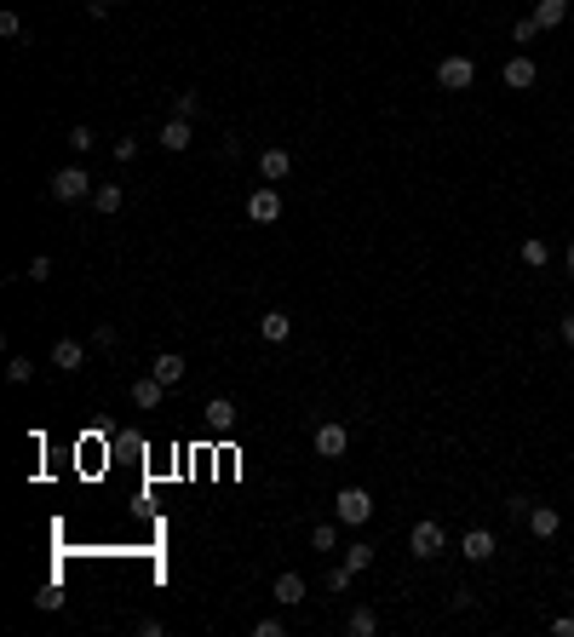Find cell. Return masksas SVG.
Instances as JSON below:
<instances>
[{"instance_id":"d6a6232c","label":"cell","mask_w":574,"mask_h":637,"mask_svg":"<svg viewBox=\"0 0 574 637\" xmlns=\"http://www.w3.org/2000/svg\"><path fill=\"white\" fill-rule=\"evenodd\" d=\"M23 276H29V281H46V276H52V259H46V253H35V259H29V271H23Z\"/></svg>"},{"instance_id":"8d00e7d4","label":"cell","mask_w":574,"mask_h":637,"mask_svg":"<svg viewBox=\"0 0 574 637\" xmlns=\"http://www.w3.org/2000/svg\"><path fill=\"white\" fill-rule=\"evenodd\" d=\"M557 339H563V345H574V316H563V322H557Z\"/></svg>"},{"instance_id":"d590c367","label":"cell","mask_w":574,"mask_h":637,"mask_svg":"<svg viewBox=\"0 0 574 637\" xmlns=\"http://www.w3.org/2000/svg\"><path fill=\"white\" fill-rule=\"evenodd\" d=\"M552 632H557V637H574V615H557V620H552Z\"/></svg>"},{"instance_id":"d4e9b609","label":"cell","mask_w":574,"mask_h":637,"mask_svg":"<svg viewBox=\"0 0 574 637\" xmlns=\"http://www.w3.org/2000/svg\"><path fill=\"white\" fill-rule=\"evenodd\" d=\"M540 23H534V12H529V18H517V23H511V41H517V46H534V41H540Z\"/></svg>"},{"instance_id":"603a6c76","label":"cell","mask_w":574,"mask_h":637,"mask_svg":"<svg viewBox=\"0 0 574 637\" xmlns=\"http://www.w3.org/2000/svg\"><path fill=\"white\" fill-rule=\"evenodd\" d=\"M523 264H529V271H546V264H552V248H546L540 236H529L523 241Z\"/></svg>"},{"instance_id":"7a4b0ae2","label":"cell","mask_w":574,"mask_h":637,"mask_svg":"<svg viewBox=\"0 0 574 637\" xmlns=\"http://www.w3.org/2000/svg\"><path fill=\"white\" fill-rule=\"evenodd\" d=\"M436 87L443 92H471L477 87V64H471L466 52H448L443 64H436Z\"/></svg>"},{"instance_id":"74e56055","label":"cell","mask_w":574,"mask_h":637,"mask_svg":"<svg viewBox=\"0 0 574 637\" xmlns=\"http://www.w3.org/2000/svg\"><path fill=\"white\" fill-rule=\"evenodd\" d=\"M563 271L574 276V241H569V248H563Z\"/></svg>"},{"instance_id":"f546056e","label":"cell","mask_w":574,"mask_h":637,"mask_svg":"<svg viewBox=\"0 0 574 637\" xmlns=\"http://www.w3.org/2000/svg\"><path fill=\"white\" fill-rule=\"evenodd\" d=\"M529 511H534L529 494H511V499H506V517H511V523H529Z\"/></svg>"},{"instance_id":"6da1fadb","label":"cell","mask_w":574,"mask_h":637,"mask_svg":"<svg viewBox=\"0 0 574 637\" xmlns=\"http://www.w3.org/2000/svg\"><path fill=\"white\" fill-rule=\"evenodd\" d=\"M46 190H52V201H64V207H69V201H87V195L98 190V184L87 178V167L75 161V167H58V173H52V184H46Z\"/></svg>"},{"instance_id":"83f0119b","label":"cell","mask_w":574,"mask_h":637,"mask_svg":"<svg viewBox=\"0 0 574 637\" xmlns=\"http://www.w3.org/2000/svg\"><path fill=\"white\" fill-rule=\"evenodd\" d=\"M6 379H12V385H29V379H35V362H29V357H12V362H6Z\"/></svg>"},{"instance_id":"30bf717a","label":"cell","mask_w":574,"mask_h":637,"mask_svg":"<svg viewBox=\"0 0 574 637\" xmlns=\"http://www.w3.org/2000/svg\"><path fill=\"white\" fill-rule=\"evenodd\" d=\"M293 173V155L282 150V144H264V150H259V178L264 184H282Z\"/></svg>"},{"instance_id":"7c38bea8","label":"cell","mask_w":574,"mask_h":637,"mask_svg":"<svg viewBox=\"0 0 574 637\" xmlns=\"http://www.w3.org/2000/svg\"><path fill=\"white\" fill-rule=\"evenodd\" d=\"M271 597H276V603H282V609H299L304 603V597H311V586H304V574H276V586H271Z\"/></svg>"},{"instance_id":"ffe728a7","label":"cell","mask_w":574,"mask_h":637,"mask_svg":"<svg viewBox=\"0 0 574 637\" xmlns=\"http://www.w3.org/2000/svg\"><path fill=\"white\" fill-rule=\"evenodd\" d=\"M92 207H98V213H121V207H127V190H121V184H98Z\"/></svg>"},{"instance_id":"44dd1931","label":"cell","mask_w":574,"mask_h":637,"mask_svg":"<svg viewBox=\"0 0 574 637\" xmlns=\"http://www.w3.org/2000/svg\"><path fill=\"white\" fill-rule=\"evenodd\" d=\"M339 529H345L339 517H334V523H316V529H311V546H316V551H339Z\"/></svg>"},{"instance_id":"5bb4252c","label":"cell","mask_w":574,"mask_h":637,"mask_svg":"<svg viewBox=\"0 0 574 637\" xmlns=\"http://www.w3.org/2000/svg\"><path fill=\"white\" fill-rule=\"evenodd\" d=\"M460 557H466V562H494V534H488V529H466Z\"/></svg>"},{"instance_id":"3957f363","label":"cell","mask_w":574,"mask_h":637,"mask_svg":"<svg viewBox=\"0 0 574 637\" xmlns=\"http://www.w3.org/2000/svg\"><path fill=\"white\" fill-rule=\"evenodd\" d=\"M334 517L345 523V529H362V523L373 517V494L368 488H339L334 494Z\"/></svg>"},{"instance_id":"1f68e13d","label":"cell","mask_w":574,"mask_h":637,"mask_svg":"<svg viewBox=\"0 0 574 637\" xmlns=\"http://www.w3.org/2000/svg\"><path fill=\"white\" fill-rule=\"evenodd\" d=\"M109 155H115L121 167H127V161H138V138H115V150H109Z\"/></svg>"},{"instance_id":"8992f818","label":"cell","mask_w":574,"mask_h":637,"mask_svg":"<svg viewBox=\"0 0 574 637\" xmlns=\"http://www.w3.org/2000/svg\"><path fill=\"white\" fill-rule=\"evenodd\" d=\"M311 448H316V454H322V460H339V454H345V448H350V431H345V425H339V420H327V425H316Z\"/></svg>"},{"instance_id":"ac0fdd59","label":"cell","mask_w":574,"mask_h":637,"mask_svg":"<svg viewBox=\"0 0 574 637\" xmlns=\"http://www.w3.org/2000/svg\"><path fill=\"white\" fill-rule=\"evenodd\" d=\"M534 23H540V29H563L569 23V0H540V6H534Z\"/></svg>"},{"instance_id":"e0dca14e","label":"cell","mask_w":574,"mask_h":637,"mask_svg":"<svg viewBox=\"0 0 574 637\" xmlns=\"http://www.w3.org/2000/svg\"><path fill=\"white\" fill-rule=\"evenodd\" d=\"M150 374H155V379H161V385H178V379H185V374H190V362H185V357H178V350H161V357H155V362H150Z\"/></svg>"},{"instance_id":"f1b7e54d","label":"cell","mask_w":574,"mask_h":637,"mask_svg":"<svg viewBox=\"0 0 574 637\" xmlns=\"http://www.w3.org/2000/svg\"><path fill=\"white\" fill-rule=\"evenodd\" d=\"M253 637H287V620H282V615H264V620H253Z\"/></svg>"},{"instance_id":"d6986e66","label":"cell","mask_w":574,"mask_h":637,"mask_svg":"<svg viewBox=\"0 0 574 637\" xmlns=\"http://www.w3.org/2000/svg\"><path fill=\"white\" fill-rule=\"evenodd\" d=\"M345 632L350 637H373V632H380V615H373L368 603H357V609H350V620H345Z\"/></svg>"},{"instance_id":"5b68a950","label":"cell","mask_w":574,"mask_h":637,"mask_svg":"<svg viewBox=\"0 0 574 637\" xmlns=\"http://www.w3.org/2000/svg\"><path fill=\"white\" fill-rule=\"evenodd\" d=\"M248 218L253 224H276V218H282V195H276V184H259V190L248 195Z\"/></svg>"},{"instance_id":"ba28073f","label":"cell","mask_w":574,"mask_h":637,"mask_svg":"<svg viewBox=\"0 0 574 637\" xmlns=\"http://www.w3.org/2000/svg\"><path fill=\"white\" fill-rule=\"evenodd\" d=\"M201 413H207V431H213V436H230L241 425V413H236V402H230V397H213Z\"/></svg>"},{"instance_id":"8fae6325","label":"cell","mask_w":574,"mask_h":637,"mask_svg":"<svg viewBox=\"0 0 574 637\" xmlns=\"http://www.w3.org/2000/svg\"><path fill=\"white\" fill-rule=\"evenodd\" d=\"M523 529H529L534 540H557V534H563V511H557V506H534Z\"/></svg>"},{"instance_id":"836d02e7","label":"cell","mask_w":574,"mask_h":637,"mask_svg":"<svg viewBox=\"0 0 574 637\" xmlns=\"http://www.w3.org/2000/svg\"><path fill=\"white\" fill-rule=\"evenodd\" d=\"M92 345H98V350H115V327L98 322V327H92Z\"/></svg>"},{"instance_id":"484cf974","label":"cell","mask_w":574,"mask_h":637,"mask_svg":"<svg viewBox=\"0 0 574 637\" xmlns=\"http://www.w3.org/2000/svg\"><path fill=\"white\" fill-rule=\"evenodd\" d=\"M173 115L195 121V115H201V92H178V98H173Z\"/></svg>"},{"instance_id":"7402d4cb","label":"cell","mask_w":574,"mask_h":637,"mask_svg":"<svg viewBox=\"0 0 574 637\" xmlns=\"http://www.w3.org/2000/svg\"><path fill=\"white\" fill-rule=\"evenodd\" d=\"M345 569H350V574L373 569V546H368V540H350V546H345Z\"/></svg>"},{"instance_id":"e575fe53","label":"cell","mask_w":574,"mask_h":637,"mask_svg":"<svg viewBox=\"0 0 574 637\" xmlns=\"http://www.w3.org/2000/svg\"><path fill=\"white\" fill-rule=\"evenodd\" d=\"M477 603V592H471V586H454V592H448V609H471Z\"/></svg>"},{"instance_id":"52a82bcc","label":"cell","mask_w":574,"mask_h":637,"mask_svg":"<svg viewBox=\"0 0 574 637\" xmlns=\"http://www.w3.org/2000/svg\"><path fill=\"white\" fill-rule=\"evenodd\" d=\"M499 81H506V87H511V92H529V87H534V81H540V64H534V58H529V52H517V58H511V64H506V69H499Z\"/></svg>"},{"instance_id":"277c9868","label":"cell","mask_w":574,"mask_h":637,"mask_svg":"<svg viewBox=\"0 0 574 637\" xmlns=\"http://www.w3.org/2000/svg\"><path fill=\"white\" fill-rule=\"evenodd\" d=\"M408 551H413V557H420V562L443 557V551H448V534H443V523H436V517L413 523V534H408Z\"/></svg>"},{"instance_id":"2e32d148","label":"cell","mask_w":574,"mask_h":637,"mask_svg":"<svg viewBox=\"0 0 574 637\" xmlns=\"http://www.w3.org/2000/svg\"><path fill=\"white\" fill-rule=\"evenodd\" d=\"M287 334H293V316L287 311H264L259 316V339H264V345H282Z\"/></svg>"},{"instance_id":"cb8c5ba5","label":"cell","mask_w":574,"mask_h":637,"mask_svg":"<svg viewBox=\"0 0 574 637\" xmlns=\"http://www.w3.org/2000/svg\"><path fill=\"white\" fill-rule=\"evenodd\" d=\"M350 580H357V574H350L345 562H334V569L322 574V586H327V592H334V597H345V592H350Z\"/></svg>"},{"instance_id":"9a60e30c","label":"cell","mask_w":574,"mask_h":637,"mask_svg":"<svg viewBox=\"0 0 574 637\" xmlns=\"http://www.w3.org/2000/svg\"><path fill=\"white\" fill-rule=\"evenodd\" d=\"M52 367L81 374V367H87V345H81V339H58V345H52Z\"/></svg>"},{"instance_id":"9c48e42d","label":"cell","mask_w":574,"mask_h":637,"mask_svg":"<svg viewBox=\"0 0 574 637\" xmlns=\"http://www.w3.org/2000/svg\"><path fill=\"white\" fill-rule=\"evenodd\" d=\"M155 144H161L167 155H185L190 144H195V121H185V115H173V121H167V127H161V138H155Z\"/></svg>"},{"instance_id":"4316f807","label":"cell","mask_w":574,"mask_h":637,"mask_svg":"<svg viewBox=\"0 0 574 637\" xmlns=\"http://www.w3.org/2000/svg\"><path fill=\"white\" fill-rule=\"evenodd\" d=\"M64 144H69L75 155H87L92 144H98V132H92V127H69V138H64Z\"/></svg>"},{"instance_id":"4fadbf2b","label":"cell","mask_w":574,"mask_h":637,"mask_svg":"<svg viewBox=\"0 0 574 637\" xmlns=\"http://www.w3.org/2000/svg\"><path fill=\"white\" fill-rule=\"evenodd\" d=\"M127 397H132V408L155 413V408H161V397H167V385H161L155 374H144V379H132V390H127Z\"/></svg>"},{"instance_id":"4dcf8cb0","label":"cell","mask_w":574,"mask_h":637,"mask_svg":"<svg viewBox=\"0 0 574 637\" xmlns=\"http://www.w3.org/2000/svg\"><path fill=\"white\" fill-rule=\"evenodd\" d=\"M0 35H6V41H23V18L18 12H0Z\"/></svg>"}]
</instances>
